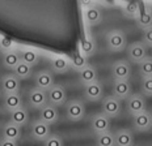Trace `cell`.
Instances as JSON below:
<instances>
[{
    "label": "cell",
    "mask_w": 152,
    "mask_h": 146,
    "mask_svg": "<svg viewBox=\"0 0 152 146\" xmlns=\"http://www.w3.org/2000/svg\"><path fill=\"white\" fill-rule=\"evenodd\" d=\"M3 138L17 142L18 139L21 138V126H18V125L9 121L8 124H5L4 128H3Z\"/></svg>",
    "instance_id": "obj_22"
},
{
    "label": "cell",
    "mask_w": 152,
    "mask_h": 146,
    "mask_svg": "<svg viewBox=\"0 0 152 146\" xmlns=\"http://www.w3.org/2000/svg\"><path fill=\"white\" fill-rule=\"evenodd\" d=\"M145 4H147V5H148V7H150V8L152 9V1H150V3H145Z\"/></svg>",
    "instance_id": "obj_37"
},
{
    "label": "cell",
    "mask_w": 152,
    "mask_h": 146,
    "mask_svg": "<svg viewBox=\"0 0 152 146\" xmlns=\"http://www.w3.org/2000/svg\"><path fill=\"white\" fill-rule=\"evenodd\" d=\"M43 142H45L43 146H64L63 145L62 137L61 136H56V134H50Z\"/></svg>",
    "instance_id": "obj_34"
},
{
    "label": "cell",
    "mask_w": 152,
    "mask_h": 146,
    "mask_svg": "<svg viewBox=\"0 0 152 146\" xmlns=\"http://www.w3.org/2000/svg\"><path fill=\"white\" fill-rule=\"evenodd\" d=\"M0 146H17V142L9 141V139H4V138H3L1 141H0Z\"/></svg>",
    "instance_id": "obj_36"
},
{
    "label": "cell",
    "mask_w": 152,
    "mask_h": 146,
    "mask_svg": "<svg viewBox=\"0 0 152 146\" xmlns=\"http://www.w3.org/2000/svg\"><path fill=\"white\" fill-rule=\"evenodd\" d=\"M20 53L15 52V51H8L3 55V64L4 66H7L8 69H12L13 71L15 66L20 63Z\"/></svg>",
    "instance_id": "obj_28"
},
{
    "label": "cell",
    "mask_w": 152,
    "mask_h": 146,
    "mask_svg": "<svg viewBox=\"0 0 152 146\" xmlns=\"http://www.w3.org/2000/svg\"><path fill=\"white\" fill-rule=\"evenodd\" d=\"M91 126H92V131L96 133L97 136L110 132V119L104 115L102 112L96 113V115H93L91 120Z\"/></svg>",
    "instance_id": "obj_9"
},
{
    "label": "cell",
    "mask_w": 152,
    "mask_h": 146,
    "mask_svg": "<svg viewBox=\"0 0 152 146\" xmlns=\"http://www.w3.org/2000/svg\"><path fill=\"white\" fill-rule=\"evenodd\" d=\"M97 146H115L114 133L106 132L97 136Z\"/></svg>",
    "instance_id": "obj_31"
},
{
    "label": "cell",
    "mask_w": 152,
    "mask_h": 146,
    "mask_svg": "<svg viewBox=\"0 0 152 146\" xmlns=\"http://www.w3.org/2000/svg\"><path fill=\"white\" fill-rule=\"evenodd\" d=\"M34 84H36V87L39 89V90H43V91L50 90V89L55 85L53 72L47 71V69H43V71H39L38 73H36Z\"/></svg>",
    "instance_id": "obj_8"
},
{
    "label": "cell",
    "mask_w": 152,
    "mask_h": 146,
    "mask_svg": "<svg viewBox=\"0 0 152 146\" xmlns=\"http://www.w3.org/2000/svg\"><path fill=\"white\" fill-rule=\"evenodd\" d=\"M83 17L87 25L96 26V25L102 22V11L97 5H93V7L83 9Z\"/></svg>",
    "instance_id": "obj_13"
},
{
    "label": "cell",
    "mask_w": 152,
    "mask_h": 146,
    "mask_svg": "<svg viewBox=\"0 0 152 146\" xmlns=\"http://www.w3.org/2000/svg\"><path fill=\"white\" fill-rule=\"evenodd\" d=\"M1 87L5 94H17L20 91V80L15 74H5L1 80Z\"/></svg>",
    "instance_id": "obj_18"
},
{
    "label": "cell",
    "mask_w": 152,
    "mask_h": 146,
    "mask_svg": "<svg viewBox=\"0 0 152 146\" xmlns=\"http://www.w3.org/2000/svg\"><path fill=\"white\" fill-rule=\"evenodd\" d=\"M47 94V102L51 106H62L66 103L67 100V93H66V89L62 85H54L50 90L46 91Z\"/></svg>",
    "instance_id": "obj_7"
},
{
    "label": "cell",
    "mask_w": 152,
    "mask_h": 146,
    "mask_svg": "<svg viewBox=\"0 0 152 146\" xmlns=\"http://www.w3.org/2000/svg\"><path fill=\"white\" fill-rule=\"evenodd\" d=\"M30 133L34 139L37 141H45L51 133H50V125L45 124L41 120H36L30 126Z\"/></svg>",
    "instance_id": "obj_16"
},
{
    "label": "cell",
    "mask_w": 152,
    "mask_h": 146,
    "mask_svg": "<svg viewBox=\"0 0 152 146\" xmlns=\"http://www.w3.org/2000/svg\"><path fill=\"white\" fill-rule=\"evenodd\" d=\"M84 95L89 102H99L104 98V86L100 81L92 82V84L85 85Z\"/></svg>",
    "instance_id": "obj_10"
},
{
    "label": "cell",
    "mask_w": 152,
    "mask_h": 146,
    "mask_svg": "<svg viewBox=\"0 0 152 146\" xmlns=\"http://www.w3.org/2000/svg\"><path fill=\"white\" fill-rule=\"evenodd\" d=\"M96 50H97V44L94 42V39H92L91 37H84L79 43V51L87 59L93 55L96 52Z\"/></svg>",
    "instance_id": "obj_21"
},
{
    "label": "cell",
    "mask_w": 152,
    "mask_h": 146,
    "mask_svg": "<svg viewBox=\"0 0 152 146\" xmlns=\"http://www.w3.org/2000/svg\"><path fill=\"white\" fill-rule=\"evenodd\" d=\"M140 42L143 43L147 48H148V47H151V48H152V27L143 31V37H142Z\"/></svg>",
    "instance_id": "obj_35"
},
{
    "label": "cell",
    "mask_w": 152,
    "mask_h": 146,
    "mask_svg": "<svg viewBox=\"0 0 152 146\" xmlns=\"http://www.w3.org/2000/svg\"><path fill=\"white\" fill-rule=\"evenodd\" d=\"M126 110L131 116H135L138 113H142L144 111H147V102L145 98L139 94H131L126 99Z\"/></svg>",
    "instance_id": "obj_4"
},
{
    "label": "cell",
    "mask_w": 152,
    "mask_h": 146,
    "mask_svg": "<svg viewBox=\"0 0 152 146\" xmlns=\"http://www.w3.org/2000/svg\"><path fill=\"white\" fill-rule=\"evenodd\" d=\"M69 60L66 56H55L51 61V68L54 73H64L69 69Z\"/></svg>",
    "instance_id": "obj_26"
},
{
    "label": "cell",
    "mask_w": 152,
    "mask_h": 146,
    "mask_svg": "<svg viewBox=\"0 0 152 146\" xmlns=\"http://www.w3.org/2000/svg\"><path fill=\"white\" fill-rule=\"evenodd\" d=\"M145 7L140 9L138 17L135 18V22H137L138 27L142 30H147L152 27V9L148 7L147 4H144Z\"/></svg>",
    "instance_id": "obj_17"
},
{
    "label": "cell",
    "mask_w": 152,
    "mask_h": 146,
    "mask_svg": "<svg viewBox=\"0 0 152 146\" xmlns=\"http://www.w3.org/2000/svg\"><path fill=\"white\" fill-rule=\"evenodd\" d=\"M113 97L118 100H126L132 94V86L130 81H114L113 84Z\"/></svg>",
    "instance_id": "obj_11"
},
{
    "label": "cell",
    "mask_w": 152,
    "mask_h": 146,
    "mask_svg": "<svg viewBox=\"0 0 152 146\" xmlns=\"http://www.w3.org/2000/svg\"><path fill=\"white\" fill-rule=\"evenodd\" d=\"M79 78H80V81L83 82L84 85H88V84H92V82L99 81L97 80L96 68L88 64L85 68H83L81 71H79Z\"/></svg>",
    "instance_id": "obj_24"
},
{
    "label": "cell",
    "mask_w": 152,
    "mask_h": 146,
    "mask_svg": "<svg viewBox=\"0 0 152 146\" xmlns=\"http://www.w3.org/2000/svg\"><path fill=\"white\" fill-rule=\"evenodd\" d=\"M106 46L110 52L117 53L122 52L123 50L127 48V37H126L125 31L119 29H113L106 34Z\"/></svg>",
    "instance_id": "obj_1"
},
{
    "label": "cell",
    "mask_w": 152,
    "mask_h": 146,
    "mask_svg": "<svg viewBox=\"0 0 152 146\" xmlns=\"http://www.w3.org/2000/svg\"><path fill=\"white\" fill-rule=\"evenodd\" d=\"M119 5H121V8H122L123 14H125L126 17H129V18H132V20H135V18L138 17L139 12H140V9H142L140 3L121 1L119 3Z\"/></svg>",
    "instance_id": "obj_23"
},
{
    "label": "cell",
    "mask_w": 152,
    "mask_h": 146,
    "mask_svg": "<svg viewBox=\"0 0 152 146\" xmlns=\"http://www.w3.org/2000/svg\"><path fill=\"white\" fill-rule=\"evenodd\" d=\"M140 90L143 97H152V77H143L140 82Z\"/></svg>",
    "instance_id": "obj_33"
},
{
    "label": "cell",
    "mask_w": 152,
    "mask_h": 146,
    "mask_svg": "<svg viewBox=\"0 0 152 146\" xmlns=\"http://www.w3.org/2000/svg\"><path fill=\"white\" fill-rule=\"evenodd\" d=\"M28 100H29V104L33 107V108L41 110L42 107H45L47 104V94H46V91L34 87L29 91Z\"/></svg>",
    "instance_id": "obj_12"
},
{
    "label": "cell",
    "mask_w": 152,
    "mask_h": 146,
    "mask_svg": "<svg viewBox=\"0 0 152 146\" xmlns=\"http://www.w3.org/2000/svg\"><path fill=\"white\" fill-rule=\"evenodd\" d=\"M31 73H33V66L25 64V63L20 61L17 65L15 66L13 69V73L12 74H15L16 77L18 78V80H26V78H29L31 76Z\"/></svg>",
    "instance_id": "obj_27"
},
{
    "label": "cell",
    "mask_w": 152,
    "mask_h": 146,
    "mask_svg": "<svg viewBox=\"0 0 152 146\" xmlns=\"http://www.w3.org/2000/svg\"><path fill=\"white\" fill-rule=\"evenodd\" d=\"M139 73L142 77H152V58L147 56L139 63Z\"/></svg>",
    "instance_id": "obj_30"
},
{
    "label": "cell",
    "mask_w": 152,
    "mask_h": 146,
    "mask_svg": "<svg viewBox=\"0 0 152 146\" xmlns=\"http://www.w3.org/2000/svg\"><path fill=\"white\" fill-rule=\"evenodd\" d=\"M101 108H102V113L109 117V119L118 117L122 112V103H121V100H118L113 95H107V97L102 98Z\"/></svg>",
    "instance_id": "obj_2"
},
{
    "label": "cell",
    "mask_w": 152,
    "mask_h": 146,
    "mask_svg": "<svg viewBox=\"0 0 152 146\" xmlns=\"http://www.w3.org/2000/svg\"><path fill=\"white\" fill-rule=\"evenodd\" d=\"M112 76L114 81H130L131 64L125 59L115 60L112 65Z\"/></svg>",
    "instance_id": "obj_3"
},
{
    "label": "cell",
    "mask_w": 152,
    "mask_h": 146,
    "mask_svg": "<svg viewBox=\"0 0 152 146\" xmlns=\"http://www.w3.org/2000/svg\"><path fill=\"white\" fill-rule=\"evenodd\" d=\"M132 126L138 132H147L152 128L151 126V113L144 111L142 113L132 116Z\"/></svg>",
    "instance_id": "obj_14"
},
{
    "label": "cell",
    "mask_w": 152,
    "mask_h": 146,
    "mask_svg": "<svg viewBox=\"0 0 152 146\" xmlns=\"http://www.w3.org/2000/svg\"><path fill=\"white\" fill-rule=\"evenodd\" d=\"M72 64V66L76 69V71H81L83 68H85V66L88 65V59L85 58V56H83L80 52L75 53L74 56H72L71 61H69Z\"/></svg>",
    "instance_id": "obj_32"
},
{
    "label": "cell",
    "mask_w": 152,
    "mask_h": 146,
    "mask_svg": "<svg viewBox=\"0 0 152 146\" xmlns=\"http://www.w3.org/2000/svg\"><path fill=\"white\" fill-rule=\"evenodd\" d=\"M59 119V112L58 108L55 106H51V104H46L45 107L39 110V120L43 121L47 125L55 124Z\"/></svg>",
    "instance_id": "obj_15"
},
{
    "label": "cell",
    "mask_w": 152,
    "mask_h": 146,
    "mask_svg": "<svg viewBox=\"0 0 152 146\" xmlns=\"http://www.w3.org/2000/svg\"><path fill=\"white\" fill-rule=\"evenodd\" d=\"M147 52H148V48L140 40L132 42L127 47V61L134 63V64H139L142 60H144L148 56Z\"/></svg>",
    "instance_id": "obj_5"
},
{
    "label": "cell",
    "mask_w": 152,
    "mask_h": 146,
    "mask_svg": "<svg viewBox=\"0 0 152 146\" xmlns=\"http://www.w3.org/2000/svg\"><path fill=\"white\" fill-rule=\"evenodd\" d=\"M3 104H4L5 110L9 112L18 110L20 107H23V98L20 94H5L4 99H3Z\"/></svg>",
    "instance_id": "obj_20"
},
{
    "label": "cell",
    "mask_w": 152,
    "mask_h": 146,
    "mask_svg": "<svg viewBox=\"0 0 152 146\" xmlns=\"http://www.w3.org/2000/svg\"><path fill=\"white\" fill-rule=\"evenodd\" d=\"M20 60L23 63H25V64L33 66L38 63L39 56H38V53L36 51H33V50H24V51L20 53Z\"/></svg>",
    "instance_id": "obj_29"
},
{
    "label": "cell",
    "mask_w": 152,
    "mask_h": 146,
    "mask_svg": "<svg viewBox=\"0 0 152 146\" xmlns=\"http://www.w3.org/2000/svg\"><path fill=\"white\" fill-rule=\"evenodd\" d=\"M66 115L71 121H80L85 116V104L79 99L69 100L66 106Z\"/></svg>",
    "instance_id": "obj_6"
},
{
    "label": "cell",
    "mask_w": 152,
    "mask_h": 146,
    "mask_svg": "<svg viewBox=\"0 0 152 146\" xmlns=\"http://www.w3.org/2000/svg\"><path fill=\"white\" fill-rule=\"evenodd\" d=\"M115 146H134V134L130 129H118L114 133Z\"/></svg>",
    "instance_id": "obj_19"
},
{
    "label": "cell",
    "mask_w": 152,
    "mask_h": 146,
    "mask_svg": "<svg viewBox=\"0 0 152 146\" xmlns=\"http://www.w3.org/2000/svg\"><path fill=\"white\" fill-rule=\"evenodd\" d=\"M151 126H152V113H151Z\"/></svg>",
    "instance_id": "obj_38"
},
{
    "label": "cell",
    "mask_w": 152,
    "mask_h": 146,
    "mask_svg": "<svg viewBox=\"0 0 152 146\" xmlns=\"http://www.w3.org/2000/svg\"><path fill=\"white\" fill-rule=\"evenodd\" d=\"M28 121H29V113H28V110L25 107H20L18 110L11 112V123H13V124L23 126Z\"/></svg>",
    "instance_id": "obj_25"
}]
</instances>
